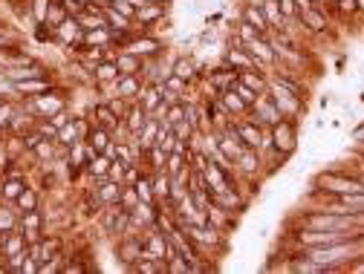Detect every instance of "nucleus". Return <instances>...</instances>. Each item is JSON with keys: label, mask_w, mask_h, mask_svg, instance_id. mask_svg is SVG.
I'll list each match as a JSON object with an SVG mask.
<instances>
[{"label": "nucleus", "mask_w": 364, "mask_h": 274, "mask_svg": "<svg viewBox=\"0 0 364 274\" xmlns=\"http://www.w3.org/2000/svg\"><path fill=\"white\" fill-rule=\"evenodd\" d=\"M93 116H96V124L99 127H105V130H116L119 124H122V119L113 113V107L107 104V102H102V104H96V110H93Z\"/></svg>", "instance_id": "7c9ffc66"}, {"label": "nucleus", "mask_w": 364, "mask_h": 274, "mask_svg": "<svg viewBox=\"0 0 364 274\" xmlns=\"http://www.w3.org/2000/svg\"><path fill=\"white\" fill-rule=\"evenodd\" d=\"M315 4H324V0H315Z\"/></svg>", "instance_id": "13d9d810"}, {"label": "nucleus", "mask_w": 364, "mask_h": 274, "mask_svg": "<svg viewBox=\"0 0 364 274\" xmlns=\"http://www.w3.org/2000/svg\"><path fill=\"white\" fill-rule=\"evenodd\" d=\"M171 72H173V75H179V78H186V81L191 84V81L197 78V64H194L191 58H176V61H173V67H171Z\"/></svg>", "instance_id": "ea45409f"}, {"label": "nucleus", "mask_w": 364, "mask_h": 274, "mask_svg": "<svg viewBox=\"0 0 364 274\" xmlns=\"http://www.w3.org/2000/svg\"><path fill=\"white\" fill-rule=\"evenodd\" d=\"M136 104H139L148 116H154L165 102H162V81H148L145 87H142V93H139V99H136Z\"/></svg>", "instance_id": "4468645a"}, {"label": "nucleus", "mask_w": 364, "mask_h": 274, "mask_svg": "<svg viewBox=\"0 0 364 274\" xmlns=\"http://www.w3.org/2000/svg\"><path fill=\"white\" fill-rule=\"evenodd\" d=\"M124 168H127L124 162L113 159V162H110V170H107V179H116V182H122V179H124Z\"/></svg>", "instance_id": "09e8293b"}, {"label": "nucleus", "mask_w": 364, "mask_h": 274, "mask_svg": "<svg viewBox=\"0 0 364 274\" xmlns=\"http://www.w3.org/2000/svg\"><path fill=\"white\" fill-rule=\"evenodd\" d=\"M235 130H237V136H240V142L246 145V148H260V139H263V127L260 124H255L252 119H246V121H235Z\"/></svg>", "instance_id": "4be33fe9"}, {"label": "nucleus", "mask_w": 364, "mask_h": 274, "mask_svg": "<svg viewBox=\"0 0 364 274\" xmlns=\"http://www.w3.org/2000/svg\"><path fill=\"white\" fill-rule=\"evenodd\" d=\"M32 153L41 159V162H53L55 159V139L53 142H47V139H41L35 148H32Z\"/></svg>", "instance_id": "a18cd8bd"}, {"label": "nucleus", "mask_w": 364, "mask_h": 274, "mask_svg": "<svg viewBox=\"0 0 364 274\" xmlns=\"http://www.w3.org/2000/svg\"><path fill=\"white\" fill-rule=\"evenodd\" d=\"M358 225H361V214H338L327 208L309 211L301 219V228H315V231H358Z\"/></svg>", "instance_id": "f03ea898"}, {"label": "nucleus", "mask_w": 364, "mask_h": 274, "mask_svg": "<svg viewBox=\"0 0 364 274\" xmlns=\"http://www.w3.org/2000/svg\"><path fill=\"white\" fill-rule=\"evenodd\" d=\"M237 81H243L246 87L257 89V93H266V89H269V81H266V75L260 70H240L237 72Z\"/></svg>", "instance_id": "e433bc0d"}, {"label": "nucleus", "mask_w": 364, "mask_h": 274, "mask_svg": "<svg viewBox=\"0 0 364 274\" xmlns=\"http://www.w3.org/2000/svg\"><path fill=\"white\" fill-rule=\"evenodd\" d=\"M116 254H119V260L130 268L136 260L142 257V237H136V234H122V240H119V246H116Z\"/></svg>", "instance_id": "2eb2a0df"}, {"label": "nucleus", "mask_w": 364, "mask_h": 274, "mask_svg": "<svg viewBox=\"0 0 364 274\" xmlns=\"http://www.w3.org/2000/svg\"><path fill=\"white\" fill-rule=\"evenodd\" d=\"M50 4H53V0H32L29 12H32V21H35V23H43V21H47V9H50Z\"/></svg>", "instance_id": "49530a36"}, {"label": "nucleus", "mask_w": 364, "mask_h": 274, "mask_svg": "<svg viewBox=\"0 0 364 274\" xmlns=\"http://www.w3.org/2000/svg\"><path fill=\"white\" fill-rule=\"evenodd\" d=\"M38 271V260L35 257H26L23 260V274H35Z\"/></svg>", "instance_id": "864d4df0"}, {"label": "nucleus", "mask_w": 364, "mask_h": 274, "mask_svg": "<svg viewBox=\"0 0 364 274\" xmlns=\"http://www.w3.org/2000/svg\"><path fill=\"white\" fill-rule=\"evenodd\" d=\"M35 130L43 136V139H55V136H58V127H55L53 121H47V124H35Z\"/></svg>", "instance_id": "8fccbe9b"}, {"label": "nucleus", "mask_w": 364, "mask_h": 274, "mask_svg": "<svg viewBox=\"0 0 364 274\" xmlns=\"http://www.w3.org/2000/svg\"><path fill=\"white\" fill-rule=\"evenodd\" d=\"M122 50H124V53H133V55H139V58L145 61V58H154V55L162 53V43H159L154 35H139V38H130Z\"/></svg>", "instance_id": "9d476101"}, {"label": "nucleus", "mask_w": 364, "mask_h": 274, "mask_svg": "<svg viewBox=\"0 0 364 274\" xmlns=\"http://www.w3.org/2000/svg\"><path fill=\"white\" fill-rule=\"evenodd\" d=\"M336 4H338V12H344V15H350V12H355V9H358L355 0H336Z\"/></svg>", "instance_id": "603ef678"}, {"label": "nucleus", "mask_w": 364, "mask_h": 274, "mask_svg": "<svg viewBox=\"0 0 364 274\" xmlns=\"http://www.w3.org/2000/svg\"><path fill=\"white\" fill-rule=\"evenodd\" d=\"M81 35H84V29L75 15H67L58 26H53V38L58 43H64V47H81Z\"/></svg>", "instance_id": "6e6552de"}, {"label": "nucleus", "mask_w": 364, "mask_h": 274, "mask_svg": "<svg viewBox=\"0 0 364 274\" xmlns=\"http://www.w3.org/2000/svg\"><path fill=\"white\" fill-rule=\"evenodd\" d=\"M246 113H249V119H252L255 124H260V127H275V124L284 119V113L278 110V104H275V102L269 99V93H263V96H260V99H257Z\"/></svg>", "instance_id": "423d86ee"}, {"label": "nucleus", "mask_w": 364, "mask_h": 274, "mask_svg": "<svg viewBox=\"0 0 364 274\" xmlns=\"http://www.w3.org/2000/svg\"><path fill=\"white\" fill-rule=\"evenodd\" d=\"M23 110H29L38 119H50V116L67 110V102H64L61 93H55V89H47V93H41V96L23 99Z\"/></svg>", "instance_id": "7ed1b4c3"}, {"label": "nucleus", "mask_w": 364, "mask_h": 274, "mask_svg": "<svg viewBox=\"0 0 364 274\" xmlns=\"http://www.w3.org/2000/svg\"><path fill=\"white\" fill-rule=\"evenodd\" d=\"M232 89H235V93L240 96V102H243L246 107H252V104H255V102H257V99L263 96V93H257V89H252V87H246L243 81H235V84H232Z\"/></svg>", "instance_id": "37998d69"}, {"label": "nucleus", "mask_w": 364, "mask_h": 274, "mask_svg": "<svg viewBox=\"0 0 364 274\" xmlns=\"http://www.w3.org/2000/svg\"><path fill=\"white\" fill-rule=\"evenodd\" d=\"M18 219H21V214H18V208H12V202L0 205V234H6V231H12V228H18Z\"/></svg>", "instance_id": "4c0bfd02"}, {"label": "nucleus", "mask_w": 364, "mask_h": 274, "mask_svg": "<svg viewBox=\"0 0 364 274\" xmlns=\"http://www.w3.org/2000/svg\"><path fill=\"white\" fill-rule=\"evenodd\" d=\"M145 87V78L142 75H119L116 78V96H122L124 102H136Z\"/></svg>", "instance_id": "a211bd4d"}, {"label": "nucleus", "mask_w": 364, "mask_h": 274, "mask_svg": "<svg viewBox=\"0 0 364 274\" xmlns=\"http://www.w3.org/2000/svg\"><path fill=\"white\" fill-rule=\"evenodd\" d=\"M116 67H119V75H139L142 72V58L133 55V53H116Z\"/></svg>", "instance_id": "cd10ccee"}, {"label": "nucleus", "mask_w": 364, "mask_h": 274, "mask_svg": "<svg viewBox=\"0 0 364 274\" xmlns=\"http://www.w3.org/2000/svg\"><path fill=\"white\" fill-rule=\"evenodd\" d=\"M43 214L35 208V211H23L21 214V219H18V228L23 231V237H26V243H38L41 237H43Z\"/></svg>", "instance_id": "9b49d317"}, {"label": "nucleus", "mask_w": 364, "mask_h": 274, "mask_svg": "<svg viewBox=\"0 0 364 274\" xmlns=\"http://www.w3.org/2000/svg\"><path fill=\"white\" fill-rule=\"evenodd\" d=\"M358 240H361V234H358V237H353V240H338V243H330V246H312V248H304L301 254H304L306 260L318 263V265H321L324 271H336L341 263L353 260V254L358 251Z\"/></svg>", "instance_id": "f257e3e1"}, {"label": "nucleus", "mask_w": 364, "mask_h": 274, "mask_svg": "<svg viewBox=\"0 0 364 274\" xmlns=\"http://www.w3.org/2000/svg\"><path fill=\"white\" fill-rule=\"evenodd\" d=\"M75 142H84L81 136H78V124H75V116L64 124V127H58V136H55V145H61V148H73Z\"/></svg>", "instance_id": "473e14b6"}, {"label": "nucleus", "mask_w": 364, "mask_h": 274, "mask_svg": "<svg viewBox=\"0 0 364 274\" xmlns=\"http://www.w3.org/2000/svg\"><path fill=\"white\" fill-rule=\"evenodd\" d=\"M225 64L235 67V70H260V67H257V61H255V58L240 47L237 40H235V50L225 53Z\"/></svg>", "instance_id": "393cba45"}, {"label": "nucleus", "mask_w": 364, "mask_h": 274, "mask_svg": "<svg viewBox=\"0 0 364 274\" xmlns=\"http://www.w3.org/2000/svg\"><path fill=\"white\" fill-rule=\"evenodd\" d=\"M243 21L249 23V26H255L260 35H269V21H266V15L260 12V6H255V4H249L246 9H243Z\"/></svg>", "instance_id": "c9c22d12"}, {"label": "nucleus", "mask_w": 364, "mask_h": 274, "mask_svg": "<svg viewBox=\"0 0 364 274\" xmlns=\"http://www.w3.org/2000/svg\"><path fill=\"white\" fill-rule=\"evenodd\" d=\"M173 136H176V142H186V145H191V139L197 136V130H194V124L188 121V119H182V121H176L173 127Z\"/></svg>", "instance_id": "79ce46f5"}, {"label": "nucleus", "mask_w": 364, "mask_h": 274, "mask_svg": "<svg viewBox=\"0 0 364 274\" xmlns=\"http://www.w3.org/2000/svg\"><path fill=\"white\" fill-rule=\"evenodd\" d=\"M15 107H18V104H15V102H9V99H6L4 104H0V130H6V127H9V119H12Z\"/></svg>", "instance_id": "de8ad7c7"}, {"label": "nucleus", "mask_w": 364, "mask_h": 274, "mask_svg": "<svg viewBox=\"0 0 364 274\" xmlns=\"http://www.w3.org/2000/svg\"><path fill=\"white\" fill-rule=\"evenodd\" d=\"M4 102H6V99H4V96H0V104H4Z\"/></svg>", "instance_id": "4d7b16f0"}, {"label": "nucleus", "mask_w": 364, "mask_h": 274, "mask_svg": "<svg viewBox=\"0 0 364 274\" xmlns=\"http://www.w3.org/2000/svg\"><path fill=\"white\" fill-rule=\"evenodd\" d=\"M70 119H73V116H70V113H67V110H61V113H55V116H50V119H47V121H53V124H55V127H64V124H67V121H70Z\"/></svg>", "instance_id": "3c124183"}, {"label": "nucleus", "mask_w": 364, "mask_h": 274, "mask_svg": "<svg viewBox=\"0 0 364 274\" xmlns=\"http://www.w3.org/2000/svg\"><path fill=\"white\" fill-rule=\"evenodd\" d=\"M26 237H23V231L21 228H12V231H6V234H0V257L4 260H9V257H15V254H21V251H26Z\"/></svg>", "instance_id": "dca6fc26"}, {"label": "nucleus", "mask_w": 364, "mask_h": 274, "mask_svg": "<svg viewBox=\"0 0 364 274\" xmlns=\"http://www.w3.org/2000/svg\"><path fill=\"white\" fill-rule=\"evenodd\" d=\"M47 89H53L50 75H43V78H26V81H15V96H18V99H32V96L47 93Z\"/></svg>", "instance_id": "f3484780"}, {"label": "nucleus", "mask_w": 364, "mask_h": 274, "mask_svg": "<svg viewBox=\"0 0 364 274\" xmlns=\"http://www.w3.org/2000/svg\"><path fill=\"white\" fill-rule=\"evenodd\" d=\"M110 156L107 153H93V156H90L87 159V165H84V170L90 173V176H93V179H105L107 176V170H110Z\"/></svg>", "instance_id": "2f4dec72"}, {"label": "nucleus", "mask_w": 364, "mask_h": 274, "mask_svg": "<svg viewBox=\"0 0 364 274\" xmlns=\"http://www.w3.org/2000/svg\"><path fill=\"white\" fill-rule=\"evenodd\" d=\"M232 173L235 170H225L223 165L217 162H208L203 168V176H205V185H208V194H220V191H229V188H237L232 182Z\"/></svg>", "instance_id": "0eeeda50"}, {"label": "nucleus", "mask_w": 364, "mask_h": 274, "mask_svg": "<svg viewBox=\"0 0 364 274\" xmlns=\"http://www.w3.org/2000/svg\"><path fill=\"white\" fill-rule=\"evenodd\" d=\"M12 205L18 208V214H23V211H35V208L41 205V197H38V191L29 185V188H23V191H21V197H18Z\"/></svg>", "instance_id": "58836bf2"}, {"label": "nucleus", "mask_w": 364, "mask_h": 274, "mask_svg": "<svg viewBox=\"0 0 364 274\" xmlns=\"http://www.w3.org/2000/svg\"><path fill=\"white\" fill-rule=\"evenodd\" d=\"M148 119H151V116H148L139 104H130V107L124 110V116H122V124L127 127V133H130V136H136V133H139V130L145 127V121H148Z\"/></svg>", "instance_id": "b1692460"}, {"label": "nucleus", "mask_w": 364, "mask_h": 274, "mask_svg": "<svg viewBox=\"0 0 364 274\" xmlns=\"http://www.w3.org/2000/svg\"><path fill=\"white\" fill-rule=\"evenodd\" d=\"M133 191H136V197H139L142 202H151V205L156 202V197H154V188H151V176H145V173H142L139 179L133 182Z\"/></svg>", "instance_id": "a19ab883"}, {"label": "nucleus", "mask_w": 364, "mask_h": 274, "mask_svg": "<svg viewBox=\"0 0 364 274\" xmlns=\"http://www.w3.org/2000/svg\"><path fill=\"white\" fill-rule=\"evenodd\" d=\"M55 254H61V240L58 237H41L38 243H29V257H35L38 265L47 263Z\"/></svg>", "instance_id": "6ab92c4d"}, {"label": "nucleus", "mask_w": 364, "mask_h": 274, "mask_svg": "<svg viewBox=\"0 0 364 274\" xmlns=\"http://www.w3.org/2000/svg\"><path fill=\"white\" fill-rule=\"evenodd\" d=\"M269 99L278 104V110L284 113V119H295V116H301L304 113V99L298 96V93H292V89H287L284 84H278V81H269Z\"/></svg>", "instance_id": "20e7f679"}, {"label": "nucleus", "mask_w": 364, "mask_h": 274, "mask_svg": "<svg viewBox=\"0 0 364 274\" xmlns=\"http://www.w3.org/2000/svg\"><path fill=\"white\" fill-rule=\"evenodd\" d=\"M220 104L225 107V113H229V116H240V113H246L249 107L240 102V96L235 93V89L229 87V89H223V93H220Z\"/></svg>", "instance_id": "f704fd0d"}, {"label": "nucleus", "mask_w": 364, "mask_h": 274, "mask_svg": "<svg viewBox=\"0 0 364 274\" xmlns=\"http://www.w3.org/2000/svg\"><path fill=\"white\" fill-rule=\"evenodd\" d=\"M240 47L257 61V67L263 70V67H272L278 61V55H275V50H272V43L266 40V35H260V38H255V40H246V43H240Z\"/></svg>", "instance_id": "1a4fd4ad"}, {"label": "nucleus", "mask_w": 364, "mask_h": 274, "mask_svg": "<svg viewBox=\"0 0 364 274\" xmlns=\"http://www.w3.org/2000/svg\"><path fill=\"white\" fill-rule=\"evenodd\" d=\"M260 12L266 15L269 29H278V32H287V29H289V18L284 15V9H281L278 0H263V4H260Z\"/></svg>", "instance_id": "412c9836"}, {"label": "nucleus", "mask_w": 364, "mask_h": 274, "mask_svg": "<svg viewBox=\"0 0 364 274\" xmlns=\"http://www.w3.org/2000/svg\"><path fill=\"white\" fill-rule=\"evenodd\" d=\"M151 188H154L156 202H162V205L171 202V176H168L165 170H154V176H151Z\"/></svg>", "instance_id": "bb28decb"}, {"label": "nucleus", "mask_w": 364, "mask_h": 274, "mask_svg": "<svg viewBox=\"0 0 364 274\" xmlns=\"http://www.w3.org/2000/svg\"><path fill=\"white\" fill-rule=\"evenodd\" d=\"M211 202H217L220 208H225L229 214H240L246 208V199L240 197L237 188H229V191H220V194H211Z\"/></svg>", "instance_id": "5701e85b"}, {"label": "nucleus", "mask_w": 364, "mask_h": 274, "mask_svg": "<svg viewBox=\"0 0 364 274\" xmlns=\"http://www.w3.org/2000/svg\"><path fill=\"white\" fill-rule=\"evenodd\" d=\"M306 29H312V32H321L324 26H327V21H324V12L318 9V6H309V9H301L298 15H295Z\"/></svg>", "instance_id": "c756f323"}, {"label": "nucleus", "mask_w": 364, "mask_h": 274, "mask_svg": "<svg viewBox=\"0 0 364 274\" xmlns=\"http://www.w3.org/2000/svg\"><path fill=\"white\" fill-rule=\"evenodd\" d=\"M93 78H96V84H110V81H116V78H119V67H116V61H113V58L99 61V64L93 67Z\"/></svg>", "instance_id": "72a5a7b5"}, {"label": "nucleus", "mask_w": 364, "mask_h": 274, "mask_svg": "<svg viewBox=\"0 0 364 274\" xmlns=\"http://www.w3.org/2000/svg\"><path fill=\"white\" fill-rule=\"evenodd\" d=\"M353 139H355L358 145H364V124H361V127H355V133H353Z\"/></svg>", "instance_id": "5fc2aeb1"}, {"label": "nucleus", "mask_w": 364, "mask_h": 274, "mask_svg": "<svg viewBox=\"0 0 364 274\" xmlns=\"http://www.w3.org/2000/svg\"><path fill=\"white\" fill-rule=\"evenodd\" d=\"M154 4H171V0H154Z\"/></svg>", "instance_id": "6e6d98bb"}, {"label": "nucleus", "mask_w": 364, "mask_h": 274, "mask_svg": "<svg viewBox=\"0 0 364 274\" xmlns=\"http://www.w3.org/2000/svg\"><path fill=\"white\" fill-rule=\"evenodd\" d=\"M159 127H162V121H159L156 116H151V119L145 121V127H142L139 133H136V136H133V139H136V150H139V153L151 150V148L156 145V136H159Z\"/></svg>", "instance_id": "aec40b11"}, {"label": "nucleus", "mask_w": 364, "mask_h": 274, "mask_svg": "<svg viewBox=\"0 0 364 274\" xmlns=\"http://www.w3.org/2000/svg\"><path fill=\"white\" fill-rule=\"evenodd\" d=\"M168 15V4H154V0H145V4L136 9L133 15V23H139V26H156L162 18Z\"/></svg>", "instance_id": "ddd939ff"}, {"label": "nucleus", "mask_w": 364, "mask_h": 274, "mask_svg": "<svg viewBox=\"0 0 364 274\" xmlns=\"http://www.w3.org/2000/svg\"><path fill=\"white\" fill-rule=\"evenodd\" d=\"M23 188H29V182L23 176H6L4 182H0V199H4V202H15Z\"/></svg>", "instance_id": "a878e982"}, {"label": "nucleus", "mask_w": 364, "mask_h": 274, "mask_svg": "<svg viewBox=\"0 0 364 274\" xmlns=\"http://www.w3.org/2000/svg\"><path fill=\"white\" fill-rule=\"evenodd\" d=\"M263 156L255 150V148H243L240 150V156L235 159V170L237 173H243L246 179H255V176H260V170H263Z\"/></svg>", "instance_id": "f8f14e48"}, {"label": "nucleus", "mask_w": 364, "mask_h": 274, "mask_svg": "<svg viewBox=\"0 0 364 274\" xmlns=\"http://www.w3.org/2000/svg\"><path fill=\"white\" fill-rule=\"evenodd\" d=\"M272 145L281 156H292L298 148V124L295 119H281L275 127H272Z\"/></svg>", "instance_id": "39448f33"}, {"label": "nucleus", "mask_w": 364, "mask_h": 274, "mask_svg": "<svg viewBox=\"0 0 364 274\" xmlns=\"http://www.w3.org/2000/svg\"><path fill=\"white\" fill-rule=\"evenodd\" d=\"M90 148H93L96 153H105L110 145H113V139H110V130H105V127H90V133H87V139H84Z\"/></svg>", "instance_id": "c85d7f7f"}, {"label": "nucleus", "mask_w": 364, "mask_h": 274, "mask_svg": "<svg viewBox=\"0 0 364 274\" xmlns=\"http://www.w3.org/2000/svg\"><path fill=\"white\" fill-rule=\"evenodd\" d=\"M64 18H67V9H64V4H61V0H53V4H50V9H47V21H43V26H58Z\"/></svg>", "instance_id": "c03bdc74"}]
</instances>
